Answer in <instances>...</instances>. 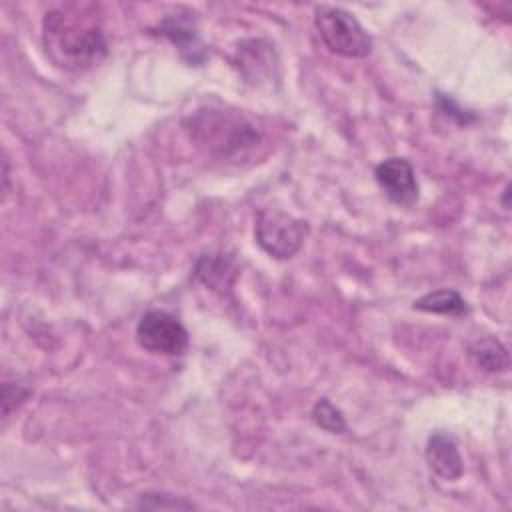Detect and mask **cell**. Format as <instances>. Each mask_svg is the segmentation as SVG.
Listing matches in <instances>:
<instances>
[{
    "label": "cell",
    "instance_id": "obj_6",
    "mask_svg": "<svg viewBox=\"0 0 512 512\" xmlns=\"http://www.w3.org/2000/svg\"><path fill=\"white\" fill-rule=\"evenodd\" d=\"M374 180L384 196L396 206H414L420 198V186L416 172L406 158L390 156L376 164Z\"/></svg>",
    "mask_w": 512,
    "mask_h": 512
},
{
    "label": "cell",
    "instance_id": "obj_2",
    "mask_svg": "<svg viewBox=\"0 0 512 512\" xmlns=\"http://www.w3.org/2000/svg\"><path fill=\"white\" fill-rule=\"evenodd\" d=\"M190 138L216 158H232L260 142L258 130L236 110L202 106L186 120Z\"/></svg>",
    "mask_w": 512,
    "mask_h": 512
},
{
    "label": "cell",
    "instance_id": "obj_10",
    "mask_svg": "<svg viewBox=\"0 0 512 512\" xmlns=\"http://www.w3.org/2000/svg\"><path fill=\"white\" fill-rule=\"evenodd\" d=\"M414 310L430 312V314H442V316H454L460 318L468 314V304L462 298V294L454 288H440L434 292H428L414 300Z\"/></svg>",
    "mask_w": 512,
    "mask_h": 512
},
{
    "label": "cell",
    "instance_id": "obj_4",
    "mask_svg": "<svg viewBox=\"0 0 512 512\" xmlns=\"http://www.w3.org/2000/svg\"><path fill=\"white\" fill-rule=\"evenodd\" d=\"M304 236H306L304 222L296 220L294 216L282 210L266 208L256 218L254 238L258 246L272 258H278V260L292 258L302 248Z\"/></svg>",
    "mask_w": 512,
    "mask_h": 512
},
{
    "label": "cell",
    "instance_id": "obj_5",
    "mask_svg": "<svg viewBox=\"0 0 512 512\" xmlns=\"http://www.w3.org/2000/svg\"><path fill=\"white\" fill-rule=\"evenodd\" d=\"M136 342L142 350L162 356H180L190 344L184 324L166 310H148L136 324Z\"/></svg>",
    "mask_w": 512,
    "mask_h": 512
},
{
    "label": "cell",
    "instance_id": "obj_12",
    "mask_svg": "<svg viewBox=\"0 0 512 512\" xmlns=\"http://www.w3.org/2000/svg\"><path fill=\"white\" fill-rule=\"evenodd\" d=\"M134 508L140 510H192L196 504L192 500H186L184 496H174L168 492H142Z\"/></svg>",
    "mask_w": 512,
    "mask_h": 512
},
{
    "label": "cell",
    "instance_id": "obj_9",
    "mask_svg": "<svg viewBox=\"0 0 512 512\" xmlns=\"http://www.w3.org/2000/svg\"><path fill=\"white\" fill-rule=\"evenodd\" d=\"M468 358L486 372H506L510 366L508 348L494 336H480L468 344Z\"/></svg>",
    "mask_w": 512,
    "mask_h": 512
},
{
    "label": "cell",
    "instance_id": "obj_14",
    "mask_svg": "<svg viewBox=\"0 0 512 512\" xmlns=\"http://www.w3.org/2000/svg\"><path fill=\"white\" fill-rule=\"evenodd\" d=\"M436 104L440 108V112H444L446 116L454 118L458 124H470L474 120V114L466 112L464 108H460L450 96H444V94H436Z\"/></svg>",
    "mask_w": 512,
    "mask_h": 512
},
{
    "label": "cell",
    "instance_id": "obj_15",
    "mask_svg": "<svg viewBox=\"0 0 512 512\" xmlns=\"http://www.w3.org/2000/svg\"><path fill=\"white\" fill-rule=\"evenodd\" d=\"M28 396H30V388H26V386H22V384H14V394H12L10 384L4 382V386H2V414L8 416L10 410H12V406H14V404L18 406V404L24 402Z\"/></svg>",
    "mask_w": 512,
    "mask_h": 512
},
{
    "label": "cell",
    "instance_id": "obj_1",
    "mask_svg": "<svg viewBox=\"0 0 512 512\" xmlns=\"http://www.w3.org/2000/svg\"><path fill=\"white\" fill-rule=\"evenodd\" d=\"M42 42L50 60L66 70H86L108 54V42L92 16L54 8L42 20Z\"/></svg>",
    "mask_w": 512,
    "mask_h": 512
},
{
    "label": "cell",
    "instance_id": "obj_16",
    "mask_svg": "<svg viewBox=\"0 0 512 512\" xmlns=\"http://www.w3.org/2000/svg\"><path fill=\"white\" fill-rule=\"evenodd\" d=\"M508 194H510V184H506L504 194H502V204H504V208H508Z\"/></svg>",
    "mask_w": 512,
    "mask_h": 512
},
{
    "label": "cell",
    "instance_id": "obj_11",
    "mask_svg": "<svg viewBox=\"0 0 512 512\" xmlns=\"http://www.w3.org/2000/svg\"><path fill=\"white\" fill-rule=\"evenodd\" d=\"M194 276L208 288L216 290V288L228 286L234 272H232V264L220 254H204L202 258H198L194 266Z\"/></svg>",
    "mask_w": 512,
    "mask_h": 512
},
{
    "label": "cell",
    "instance_id": "obj_8",
    "mask_svg": "<svg viewBox=\"0 0 512 512\" xmlns=\"http://www.w3.org/2000/svg\"><path fill=\"white\" fill-rule=\"evenodd\" d=\"M426 464L428 468L446 482H456L464 474L462 456L452 436L446 432H434L426 442Z\"/></svg>",
    "mask_w": 512,
    "mask_h": 512
},
{
    "label": "cell",
    "instance_id": "obj_13",
    "mask_svg": "<svg viewBox=\"0 0 512 512\" xmlns=\"http://www.w3.org/2000/svg\"><path fill=\"white\" fill-rule=\"evenodd\" d=\"M312 420L318 428L330 432V434H342L346 432V420L340 408H336L328 398H320L312 406Z\"/></svg>",
    "mask_w": 512,
    "mask_h": 512
},
{
    "label": "cell",
    "instance_id": "obj_3",
    "mask_svg": "<svg viewBox=\"0 0 512 512\" xmlns=\"http://www.w3.org/2000/svg\"><path fill=\"white\" fill-rule=\"evenodd\" d=\"M314 26L324 46L344 58H364L372 50V38L358 18L336 6H318L314 10Z\"/></svg>",
    "mask_w": 512,
    "mask_h": 512
},
{
    "label": "cell",
    "instance_id": "obj_7",
    "mask_svg": "<svg viewBox=\"0 0 512 512\" xmlns=\"http://www.w3.org/2000/svg\"><path fill=\"white\" fill-rule=\"evenodd\" d=\"M192 16L194 14L190 12L168 14L160 20L158 32L178 48L182 58H186L190 64L200 66L206 60V48L200 42L196 20Z\"/></svg>",
    "mask_w": 512,
    "mask_h": 512
}]
</instances>
